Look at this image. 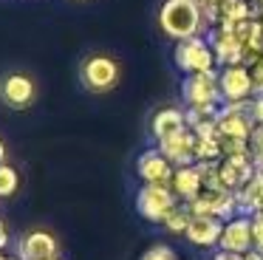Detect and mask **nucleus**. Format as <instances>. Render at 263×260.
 Here are the masks:
<instances>
[{"instance_id": "nucleus-25", "label": "nucleus", "mask_w": 263, "mask_h": 260, "mask_svg": "<svg viewBox=\"0 0 263 260\" xmlns=\"http://www.w3.org/2000/svg\"><path fill=\"white\" fill-rule=\"evenodd\" d=\"M252 71V85H255V94H263V57L255 62V65H249Z\"/></svg>"}, {"instance_id": "nucleus-32", "label": "nucleus", "mask_w": 263, "mask_h": 260, "mask_svg": "<svg viewBox=\"0 0 263 260\" xmlns=\"http://www.w3.org/2000/svg\"><path fill=\"white\" fill-rule=\"evenodd\" d=\"M0 164H6V144L0 141Z\"/></svg>"}, {"instance_id": "nucleus-13", "label": "nucleus", "mask_w": 263, "mask_h": 260, "mask_svg": "<svg viewBox=\"0 0 263 260\" xmlns=\"http://www.w3.org/2000/svg\"><path fill=\"white\" fill-rule=\"evenodd\" d=\"M60 254V243L48 229H31L20 237L17 257L20 260H51Z\"/></svg>"}, {"instance_id": "nucleus-31", "label": "nucleus", "mask_w": 263, "mask_h": 260, "mask_svg": "<svg viewBox=\"0 0 263 260\" xmlns=\"http://www.w3.org/2000/svg\"><path fill=\"white\" fill-rule=\"evenodd\" d=\"M246 260H263V252H257V249H252V252H246Z\"/></svg>"}, {"instance_id": "nucleus-6", "label": "nucleus", "mask_w": 263, "mask_h": 260, "mask_svg": "<svg viewBox=\"0 0 263 260\" xmlns=\"http://www.w3.org/2000/svg\"><path fill=\"white\" fill-rule=\"evenodd\" d=\"M181 96L187 107H204V105H223L221 85H218V71L204 73H187L181 82Z\"/></svg>"}, {"instance_id": "nucleus-15", "label": "nucleus", "mask_w": 263, "mask_h": 260, "mask_svg": "<svg viewBox=\"0 0 263 260\" xmlns=\"http://www.w3.org/2000/svg\"><path fill=\"white\" fill-rule=\"evenodd\" d=\"M221 232H223V220L221 218H212V215H193L184 237H187V243H193V246H198V249H215L218 243H221Z\"/></svg>"}, {"instance_id": "nucleus-17", "label": "nucleus", "mask_w": 263, "mask_h": 260, "mask_svg": "<svg viewBox=\"0 0 263 260\" xmlns=\"http://www.w3.org/2000/svg\"><path fill=\"white\" fill-rule=\"evenodd\" d=\"M181 130H187V113L181 107H161L150 119V133H153L156 144L170 139V136H176V133H181Z\"/></svg>"}, {"instance_id": "nucleus-34", "label": "nucleus", "mask_w": 263, "mask_h": 260, "mask_svg": "<svg viewBox=\"0 0 263 260\" xmlns=\"http://www.w3.org/2000/svg\"><path fill=\"white\" fill-rule=\"evenodd\" d=\"M257 178L263 181V164H257Z\"/></svg>"}, {"instance_id": "nucleus-30", "label": "nucleus", "mask_w": 263, "mask_h": 260, "mask_svg": "<svg viewBox=\"0 0 263 260\" xmlns=\"http://www.w3.org/2000/svg\"><path fill=\"white\" fill-rule=\"evenodd\" d=\"M252 218H263V198L255 203V209H252Z\"/></svg>"}, {"instance_id": "nucleus-24", "label": "nucleus", "mask_w": 263, "mask_h": 260, "mask_svg": "<svg viewBox=\"0 0 263 260\" xmlns=\"http://www.w3.org/2000/svg\"><path fill=\"white\" fill-rule=\"evenodd\" d=\"M249 153L255 158V164H263V124H255L249 136Z\"/></svg>"}, {"instance_id": "nucleus-5", "label": "nucleus", "mask_w": 263, "mask_h": 260, "mask_svg": "<svg viewBox=\"0 0 263 260\" xmlns=\"http://www.w3.org/2000/svg\"><path fill=\"white\" fill-rule=\"evenodd\" d=\"M193 215H212V218L229 220L235 215H240L238 207V195L232 190H223V187H204L198 198L187 203Z\"/></svg>"}, {"instance_id": "nucleus-2", "label": "nucleus", "mask_w": 263, "mask_h": 260, "mask_svg": "<svg viewBox=\"0 0 263 260\" xmlns=\"http://www.w3.org/2000/svg\"><path fill=\"white\" fill-rule=\"evenodd\" d=\"M173 62H176V68H178V71H184V73L218 71L215 51H212L210 40H206L204 34L176 43V48H173Z\"/></svg>"}, {"instance_id": "nucleus-1", "label": "nucleus", "mask_w": 263, "mask_h": 260, "mask_svg": "<svg viewBox=\"0 0 263 260\" xmlns=\"http://www.w3.org/2000/svg\"><path fill=\"white\" fill-rule=\"evenodd\" d=\"M159 28L170 40L181 43V40L198 37L206 31V20L198 3L193 0H164L159 9Z\"/></svg>"}, {"instance_id": "nucleus-16", "label": "nucleus", "mask_w": 263, "mask_h": 260, "mask_svg": "<svg viewBox=\"0 0 263 260\" xmlns=\"http://www.w3.org/2000/svg\"><path fill=\"white\" fill-rule=\"evenodd\" d=\"M156 147L170 158L173 167H190V164H195V133L190 127L170 136V139H164V141H159Z\"/></svg>"}, {"instance_id": "nucleus-21", "label": "nucleus", "mask_w": 263, "mask_h": 260, "mask_svg": "<svg viewBox=\"0 0 263 260\" xmlns=\"http://www.w3.org/2000/svg\"><path fill=\"white\" fill-rule=\"evenodd\" d=\"M190 220H193L190 207H187V203H178V207L164 218V224H161V226H164L170 235H184V232H187V226H190Z\"/></svg>"}, {"instance_id": "nucleus-36", "label": "nucleus", "mask_w": 263, "mask_h": 260, "mask_svg": "<svg viewBox=\"0 0 263 260\" xmlns=\"http://www.w3.org/2000/svg\"><path fill=\"white\" fill-rule=\"evenodd\" d=\"M51 260H60V257H51Z\"/></svg>"}, {"instance_id": "nucleus-11", "label": "nucleus", "mask_w": 263, "mask_h": 260, "mask_svg": "<svg viewBox=\"0 0 263 260\" xmlns=\"http://www.w3.org/2000/svg\"><path fill=\"white\" fill-rule=\"evenodd\" d=\"M173 173L176 167L159 147H150L136 158V175L142 178V184H170Z\"/></svg>"}, {"instance_id": "nucleus-10", "label": "nucleus", "mask_w": 263, "mask_h": 260, "mask_svg": "<svg viewBox=\"0 0 263 260\" xmlns=\"http://www.w3.org/2000/svg\"><path fill=\"white\" fill-rule=\"evenodd\" d=\"M218 249L235 254H246L255 249V237H252V215H235V218L223 220L221 243Z\"/></svg>"}, {"instance_id": "nucleus-28", "label": "nucleus", "mask_w": 263, "mask_h": 260, "mask_svg": "<svg viewBox=\"0 0 263 260\" xmlns=\"http://www.w3.org/2000/svg\"><path fill=\"white\" fill-rule=\"evenodd\" d=\"M9 243H12V235H9V226L0 220V252H6Z\"/></svg>"}, {"instance_id": "nucleus-37", "label": "nucleus", "mask_w": 263, "mask_h": 260, "mask_svg": "<svg viewBox=\"0 0 263 260\" xmlns=\"http://www.w3.org/2000/svg\"><path fill=\"white\" fill-rule=\"evenodd\" d=\"M252 3H255V0H252Z\"/></svg>"}, {"instance_id": "nucleus-18", "label": "nucleus", "mask_w": 263, "mask_h": 260, "mask_svg": "<svg viewBox=\"0 0 263 260\" xmlns=\"http://www.w3.org/2000/svg\"><path fill=\"white\" fill-rule=\"evenodd\" d=\"M170 187H173V192H176L178 201H181V203H190L193 198L201 195V190H204V181H201L198 167H195V164H190V167H176Z\"/></svg>"}, {"instance_id": "nucleus-26", "label": "nucleus", "mask_w": 263, "mask_h": 260, "mask_svg": "<svg viewBox=\"0 0 263 260\" xmlns=\"http://www.w3.org/2000/svg\"><path fill=\"white\" fill-rule=\"evenodd\" d=\"M249 107H252V119H255V124H263V94L252 96Z\"/></svg>"}, {"instance_id": "nucleus-7", "label": "nucleus", "mask_w": 263, "mask_h": 260, "mask_svg": "<svg viewBox=\"0 0 263 260\" xmlns=\"http://www.w3.org/2000/svg\"><path fill=\"white\" fill-rule=\"evenodd\" d=\"M249 102H223L221 110H218V136L249 141L252 130H255V119H252Z\"/></svg>"}, {"instance_id": "nucleus-29", "label": "nucleus", "mask_w": 263, "mask_h": 260, "mask_svg": "<svg viewBox=\"0 0 263 260\" xmlns=\"http://www.w3.org/2000/svg\"><path fill=\"white\" fill-rule=\"evenodd\" d=\"M212 260H246V254H235V252H223V249H218V252L212 254Z\"/></svg>"}, {"instance_id": "nucleus-12", "label": "nucleus", "mask_w": 263, "mask_h": 260, "mask_svg": "<svg viewBox=\"0 0 263 260\" xmlns=\"http://www.w3.org/2000/svg\"><path fill=\"white\" fill-rule=\"evenodd\" d=\"M218 170H221V187L223 190L238 192L255 178L257 164L249 153H246V156H223L221 164H218Z\"/></svg>"}, {"instance_id": "nucleus-14", "label": "nucleus", "mask_w": 263, "mask_h": 260, "mask_svg": "<svg viewBox=\"0 0 263 260\" xmlns=\"http://www.w3.org/2000/svg\"><path fill=\"white\" fill-rule=\"evenodd\" d=\"M206 40H210L212 51H215L218 68L243 65V43H240L229 28H221V26L210 28V31H206Z\"/></svg>"}, {"instance_id": "nucleus-27", "label": "nucleus", "mask_w": 263, "mask_h": 260, "mask_svg": "<svg viewBox=\"0 0 263 260\" xmlns=\"http://www.w3.org/2000/svg\"><path fill=\"white\" fill-rule=\"evenodd\" d=\"M252 237H255V249L263 252V218H252Z\"/></svg>"}, {"instance_id": "nucleus-3", "label": "nucleus", "mask_w": 263, "mask_h": 260, "mask_svg": "<svg viewBox=\"0 0 263 260\" xmlns=\"http://www.w3.org/2000/svg\"><path fill=\"white\" fill-rule=\"evenodd\" d=\"M119 77H122L119 62L108 54H91L80 65V79L91 94H108V90H114L119 85Z\"/></svg>"}, {"instance_id": "nucleus-4", "label": "nucleus", "mask_w": 263, "mask_h": 260, "mask_svg": "<svg viewBox=\"0 0 263 260\" xmlns=\"http://www.w3.org/2000/svg\"><path fill=\"white\" fill-rule=\"evenodd\" d=\"M178 198L170 184H142L136 192V212L150 224H164V218L178 207Z\"/></svg>"}, {"instance_id": "nucleus-20", "label": "nucleus", "mask_w": 263, "mask_h": 260, "mask_svg": "<svg viewBox=\"0 0 263 260\" xmlns=\"http://www.w3.org/2000/svg\"><path fill=\"white\" fill-rule=\"evenodd\" d=\"M221 139L218 136H195V161H221Z\"/></svg>"}, {"instance_id": "nucleus-8", "label": "nucleus", "mask_w": 263, "mask_h": 260, "mask_svg": "<svg viewBox=\"0 0 263 260\" xmlns=\"http://www.w3.org/2000/svg\"><path fill=\"white\" fill-rule=\"evenodd\" d=\"M0 99L6 102L12 110H26L34 105L37 99V85L29 73L23 71H12L0 79Z\"/></svg>"}, {"instance_id": "nucleus-23", "label": "nucleus", "mask_w": 263, "mask_h": 260, "mask_svg": "<svg viewBox=\"0 0 263 260\" xmlns=\"http://www.w3.org/2000/svg\"><path fill=\"white\" fill-rule=\"evenodd\" d=\"M139 260H178V254H176V249L167 246V243H153Z\"/></svg>"}, {"instance_id": "nucleus-19", "label": "nucleus", "mask_w": 263, "mask_h": 260, "mask_svg": "<svg viewBox=\"0 0 263 260\" xmlns=\"http://www.w3.org/2000/svg\"><path fill=\"white\" fill-rule=\"evenodd\" d=\"M257 17V9L252 0H221L218 6V26H232V23Z\"/></svg>"}, {"instance_id": "nucleus-35", "label": "nucleus", "mask_w": 263, "mask_h": 260, "mask_svg": "<svg viewBox=\"0 0 263 260\" xmlns=\"http://www.w3.org/2000/svg\"><path fill=\"white\" fill-rule=\"evenodd\" d=\"M193 3H198V6H201V0H193Z\"/></svg>"}, {"instance_id": "nucleus-9", "label": "nucleus", "mask_w": 263, "mask_h": 260, "mask_svg": "<svg viewBox=\"0 0 263 260\" xmlns=\"http://www.w3.org/2000/svg\"><path fill=\"white\" fill-rule=\"evenodd\" d=\"M218 85H221L223 102H249L255 96L249 65H227L218 68Z\"/></svg>"}, {"instance_id": "nucleus-22", "label": "nucleus", "mask_w": 263, "mask_h": 260, "mask_svg": "<svg viewBox=\"0 0 263 260\" xmlns=\"http://www.w3.org/2000/svg\"><path fill=\"white\" fill-rule=\"evenodd\" d=\"M20 190V173L12 164H0V198H12Z\"/></svg>"}, {"instance_id": "nucleus-33", "label": "nucleus", "mask_w": 263, "mask_h": 260, "mask_svg": "<svg viewBox=\"0 0 263 260\" xmlns=\"http://www.w3.org/2000/svg\"><path fill=\"white\" fill-rule=\"evenodd\" d=\"M255 9H257V17H263V0H255Z\"/></svg>"}]
</instances>
